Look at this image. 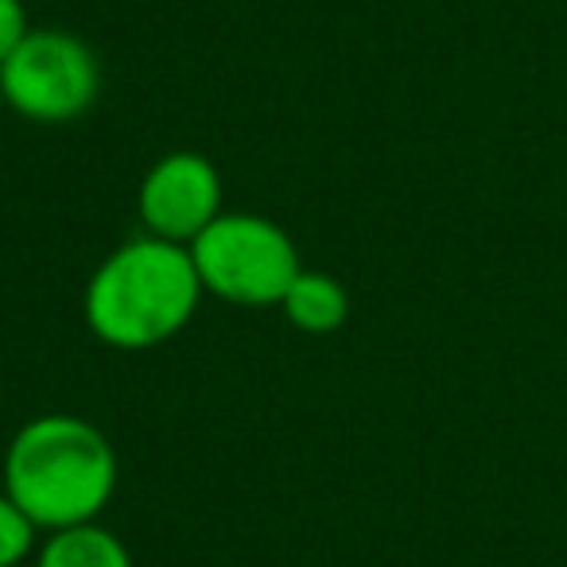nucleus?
Instances as JSON below:
<instances>
[{
	"instance_id": "nucleus-1",
	"label": "nucleus",
	"mask_w": 567,
	"mask_h": 567,
	"mask_svg": "<svg viewBox=\"0 0 567 567\" xmlns=\"http://www.w3.org/2000/svg\"><path fill=\"white\" fill-rule=\"evenodd\" d=\"M117 489V451L90 420L35 416L12 435L4 455V494L35 528L86 525Z\"/></svg>"
},
{
	"instance_id": "nucleus-10",
	"label": "nucleus",
	"mask_w": 567,
	"mask_h": 567,
	"mask_svg": "<svg viewBox=\"0 0 567 567\" xmlns=\"http://www.w3.org/2000/svg\"><path fill=\"white\" fill-rule=\"evenodd\" d=\"M0 110H4V90H0Z\"/></svg>"
},
{
	"instance_id": "nucleus-9",
	"label": "nucleus",
	"mask_w": 567,
	"mask_h": 567,
	"mask_svg": "<svg viewBox=\"0 0 567 567\" xmlns=\"http://www.w3.org/2000/svg\"><path fill=\"white\" fill-rule=\"evenodd\" d=\"M28 9L24 0H0V66L17 55V48L28 40Z\"/></svg>"
},
{
	"instance_id": "nucleus-8",
	"label": "nucleus",
	"mask_w": 567,
	"mask_h": 567,
	"mask_svg": "<svg viewBox=\"0 0 567 567\" xmlns=\"http://www.w3.org/2000/svg\"><path fill=\"white\" fill-rule=\"evenodd\" d=\"M35 533L24 509L12 502L9 494H0V567H20L28 559V551L35 548Z\"/></svg>"
},
{
	"instance_id": "nucleus-4",
	"label": "nucleus",
	"mask_w": 567,
	"mask_h": 567,
	"mask_svg": "<svg viewBox=\"0 0 567 567\" xmlns=\"http://www.w3.org/2000/svg\"><path fill=\"white\" fill-rule=\"evenodd\" d=\"M0 90H4V105L20 117L59 125V121L82 117L94 105L102 71L94 51L79 35L32 28L17 55L0 66Z\"/></svg>"
},
{
	"instance_id": "nucleus-3",
	"label": "nucleus",
	"mask_w": 567,
	"mask_h": 567,
	"mask_svg": "<svg viewBox=\"0 0 567 567\" xmlns=\"http://www.w3.org/2000/svg\"><path fill=\"white\" fill-rule=\"evenodd\" d=\"M187 249L206 292L245 308L280 303L303 268L292 237L260 214H218Z\"/></svg>"
},
{
	"instance_id": "nucleus-6",
	"label": "nucleus",
	"mask_w": 567,
	"mask_h": 567,
	"mask_svg": "<svg viewBox=\"0 0 567 567\" xmlns=\"http://www.w3.org/2000/svg\"><path fill=\"white\" fill-rule=\"evenodd\" d=\"M288 323L300 327L303 334H331L347 323L350 316V296L331 272H319V268H300L288 292L280 300Z\"/></svg>"
},
{
	"instance_id": "nucleus-5",
	"label": "nucleus",
	"mask_w": 567,
	"mask_h": 567,
	"mask_svg": "<svg viewBox=\"0 0 567 567\" xmlns=\"http://www.w3.org/2000/svg\"><path fill=\"white\" fill-rule=\"evenodd\" d=\"M136 210L152 237L190 245L221 214V175L203 152H167L148 167Z\"/></svg>"
},
{
	"instance_id": "nucleus-7",
	"label": "nucleus",
	"mask_w": 567,
	"mask_h": 567,
	"mask_svg": "<svg viewBox=\"0 0 567 567\" xmlns=\"http://www.w3.org/2000/svg\"><path fill=\"white\" fill-rule=\"evenodd\" d=\"M35 567H133V556L121 544V536H113L97 520H86V525L51 533Z\"/></svg>"
},
{
	"instance_id": "nucleus-2",
	"label": "nucleus",
	"mask_w": 567,
	"mask_h": 567,
	"mask_svg": "<svg viewBox=\"0 0 567 567\" xmlns=\"http://www.w3.org/2000/svg\"><path fill=\"white\" fill-rule=\"evenodd\" d=\"M203 292L187 245L133 237L90 276L86 323L110 347L148 350L190 323Z\"/></svg>"
}]
</instances>
